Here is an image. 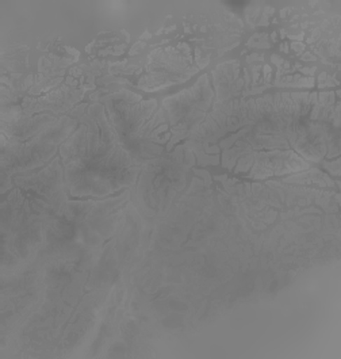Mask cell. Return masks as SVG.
Wrapping results in <instances>:
<instances>
[{"label": "cell", "mask_w": 341, "mask_h": 359, "mask_svg": "<svg viewBox=\"0 0 341 359\" xmlns=\"http://www.w3.org/2000/svg\"><path fill=\"white\" fill-rule=\"evenodd\" d=\"M251 178L263 180L272 175H284L309 170V164L291 151H275L267 154H255Z\"/></svg>", "instance_id": "cell-3"}, {"label": "cell", "mask_w": 341, "mask_h": 359, "mask_svg": "<svg viewBox=\"0 0 341 359\" xmlns=\"http://www.w3.org/2000/svg\"><path fill=\"white\" fill-rule=\"evenodd\" d=\"M98 114L83 117V125L61 147L65 183L75 197H102L133 184L140 171L139 163L122 145L117 132L109 125L103 107Z\"/></svg>", "instance_id": "cell-1"}, {"label": "cell", "mask_w": 341, "mask_h": 359, "mask_svg": "<svg viewBox=\"0 0 341 359\" xmlns=\"http://www.w3.org/2000/svg\"><path fill=\"white\" fill-rule=\"evenodd\" d=\"M213 91L210 88L207 76H202L197 84L179 95L164 100V110L167 120L172 126V139L168 148L183 137H191L194 132L201 126L206 117V111L210 107Z\"/></svg>", "instance_id": "cell-2"}]
</instances>
